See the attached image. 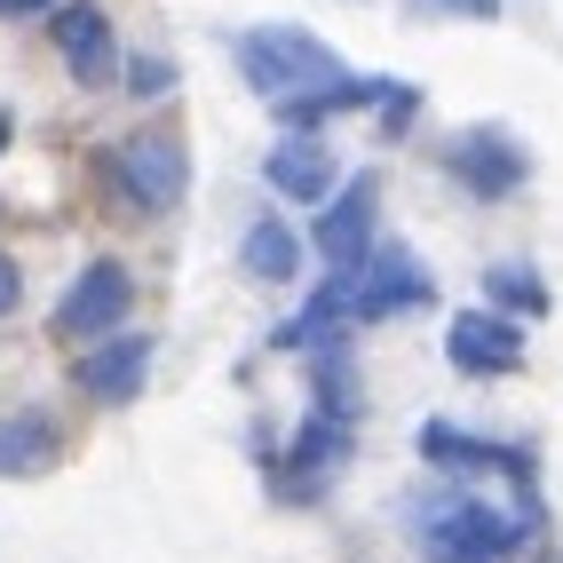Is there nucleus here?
Listing matches in <instances>:
<instances>
[{
	"instance_id": "nucleus-7",
	"label": "nucleus",
	"mask_w": 563,
	"mask_h": 563,
	"mask_svg": "<svg viewBox=\"0 0 563 563\" xmlns=\"http://www.w3.org/2000/svg\"><path fill=\"white\" fill-rule=\"evenodd\" d=\"M444 175H453L468 199H516L523 175H532V152H523L508 128H461L444 143Z\"/></svg>"
},
{
	"instance_id": "nucleus-1",
	"label": "nucleus",
	"mask_w": 563,
	"mask_h": 563,
	"mask_svg": "<svg viewBox=\"0 0 563 563\" xmlns=\"http://www.w3.org/2000/svg\"><path fill=\"white\" fill-rule=\"evenodd\" d=\"M405 310H437V278L397 239H373L357 262L325 271V286L302 302V318L278 325V350H333L342 325H382V318H405Z\"/></svg>"
},
{
	"instance_id": "nucleus-2",
	"label": "nucleus",
	"mask_w": 563,
	"mask_h": 563,
	"mask_svg": "<svg viewBox=\"0 0 563 563\" xmlns=\"http://www.w3.org/2000/svg\"><path fill=\"white\" fill-rule=\"evenodd\" d=\"M532 508H500L476 493H437L412 508V540H421L429 563H516L523 540H532Z\"/></svg>"
},
{
	"instance_id": "nucleus-21",
	"label": "nucleus",
	"mask_w": 563,
	"mask_h": 563,
	"mask_svg": "<svg viewBox=\"0 0 563 563\" xmlns=\"http://www.w3.org/2000/svg\"><path fill=\"white\" fill-rule=\"evenodd\" d=\"M24 9H48V0H0V16H24Z\"/></svg>"
},
{
	"instance_id": "nucleus-8",
	"label": "nucleus",
	"mask_w": 563,
	"mask_h": 563,
	"mask_svg": "<svg viewBox=\"0 0 563 563\" xmlns=\"http://www.w3.org/2000/svg\"><path fill=\"white\" fill-rule=\"evenodd\" d=\"M350 429H357V421L310 412V421L294 429L286 461H278V493H286V500H302V508H310V500H325V493H333V476H342V468H350V453H357Z\"/></svg>"
},
{
	"instance_id": "nucleus-9",
	"label": "nucleus",
	"mask_w": 563,
	"mask_h": 563,
	"mask_svg": "<svg viewBox=\"0 0 563 563\" xmlns=\"http://www.w3.org/2000/svg\"><path fill=\"white\" fill-rule=\"evenodd\" d=\"M444 365L468 373V382L516 373L523 365V318H508V310H453V325H444Z\"/></svg>"
},
{
	"instance_id": "nucleus-17",
	"label": "nucleus",
	"mask_w": 563,
	"mask_h": 563,
	"mask_svg": "<svg viewBox=\"0 0 563 563\" xmlns=\"http://www.w3.org/2000/svg\"><path fill=\"white\" fill-rule=\"evenodd\" d=\"M310 389H318V412H333V421H357V382H350V350H342V342L318 350Z\"/></svg>"
},
{
	"instance_id": "nucleus-14",
	"label": "nucleus",
	"mask_w": 563,
	"mask_h": 563,
	"mask_svg": "<svg viewBox=\"0 0 563 563\" xmlns=\"http://www.w3.org/2000/svg\"><path fill=\"white\" fill-rule=\"evenodd\" d=\"M64 453V429L48 421V412H0V476H48Z\"/></svg>"
},
{
	"instance_id": "nucleus-15",
	"label": "nucleus",
	"mask_w": 563,
	"mask_h": 563,
	"mask_svg": "<svg viewBox=\"0 0 563 563\" xmlns=\"http://www.w3.org/2000/svg\"><path fill=\"white\" fill-rule=\"evenodd\" d=\"M239 262H246V271H254L262 286H294V278H302V239H294L278 214H254V222H246Z\"/></svg>"
},
{
	"instance_id": "nucleus-18",
	"label": "nucleus",
	"mask_w": 563,
	"mask_h": 563,
	"mask_svg": "<svg viewBox=\"0 0 563 563\" xmlns=\"http://www.w3.org/2000/svg\"><path fill=\"white\" fill-rule=\"evenodd\" d=\"M120 71H128L135 96H167V88H175V64H167V56H135V64H120Z\"/></svg>"
},
{
	"instance_id": "nucleus-4",
	"label": "nucleus",
	"mask_w": 563,
	"mask_h": 563,
	"mask_svg": "<svg viewBox=\"0 0 563 563\" xmlns=\"http://www.w3.org/2000/svg\"><path fill=\"white\" fill-rule=\"evenodd\" d=\"M103 175L120 183V199L135 214H167L183 199V175H191V159H183V143L167 128H135L128 143H111L103 152Z\"/></svg>"
},
{
	"instance_id": "nucleus-19",
	"label": "nucleus",
	"mask_w": 563,
	"mask_h": 563,
	"mask_svg": "<svg viewBox=\"0 0 563 563\" xmlns=\"http://www.w3.org/2000/svg\"><path fill=\"white\" fill-rule=\"evenodd\" d=\"M412 16H500V0H405Z\"/></svg>"
},
{
	"instance_id": "nucleus-12",
	"label": "nucleus",
	"mask_w": 563,
	"mask_h": 563,
	"mask_svg": "<svg viewBox=\"0 0 563 563\" xmlns=\"http://www.w3.org/2000/svg\"><path fill=\"white\" fill-rule=\"evenodd\" d=\"M152 357H159L152 333H111V342H88V357L71 365V382L96 405H135L143 382H152Z\"/></svg>"
},
{
	"instance_id": "nucleus-10",
	"label": "nucleus",
	"mask_w": 563,
	"mask_h": 563,
	"mask_svg": "<svg viewBox=\"0 0 563 563\" xmlns=\"http://www.w3.org/2000/svg\"><path fill=\"white\" fill-rule=\"evenodd\" d=\"M373 239H382V175H350V191L318 207L310 254L325 262V271H342V262H357Z\"/></svg>"
},
{
	"instance_id": "nucleus-20",
	"label": "nucleus",
	"mask_w": 563,
	"mask_h": 563,
	"mask_svg": "<svg viewBox=\"0 0 563 563\" xmlns=\"http://www.w3.org/2000/svg\"><path fill=\"white\" fill-rule=\"evenodd\" d=\"M16 302H24V271H16V254L0 246V318H9Z\"/></svg>"
},
{
	"instance_id": "nucleus-11",
	"label": "nucleus",
	"mask_w": 563,
	"mask_h": 563,
	"mask_svg": "<svg viewBox=\"0 0 563 563\" xmlns=\"http://www.w3.org/2000/svg\"><path fill=\"white\" fill-rule=\"evenodd\" d=\"M48 41L64 48V71L80 88H111L120 80V41H111V16L96 0H56L48 9Z\"/></svg>"
},
{
	"instance_id": "nucleus-16",
	"label": "nucleus",
	"mask_w": 563,
	"mask_h": 563,
	"mask_svg": "<svg viewBox=\"0 0 563 563\" xmlns=\"http://www.w3.org/2000/svg\"><path fill=\"white\" fill-rule=\"evenodd\" d=\"M484 310H508V318H540L548 310V286L532 262H493L484 271Z\"/></svg>"
},
{
	"instance_id": "nucleus-22",
	"label": "nucleus",
	"mask_w": 563,
	"mask_h": 563,
	"mask_svg": "<svg viewBox=\"0 0 563 563\" xmlns=\"http://www.w3.org/2000/svg\"><path fill=\"white\" fill-rule=\"evenodd\" d=\"M0 152H9V111H0Z\"/></svg>"
},
{
	"instance_id": "nucleus-3",
	"label": "nucleus",
	"mask_w": 563,
	"mask_h": 563,
	"mask_svg": "<svg viewBox=\"0 0 563 563\" xmlns=\"http://www.w3.org/2000/svg\"><path fill=\"white\" fill-rule=\"evenodd\" d=\"M239 80L262 103H286V96H310L325 80H342V56L302 24H246L239 32Z\"/></svg>"
},
{
	"instance_id": "nucleus-6",
	"label": "nucleus",
	"mask_w": 563,
	"mask_h": 563,
	"mask_svg": "<svg viewBox=\"0 0 563 563\" xmlns=\"http://www.w3.org/2000/svg\"><path fill=\"white\" fill-rule=\"evenodd\" d=\"M128 310H135V278L111 254H96L88 271L64 286L56 333H64V342H111V333H128Z\"/></svg>"
},
{
	"instance_id": "nucleus-5",
	"label": "nucleus",
	"mask_w": 563,
	"mask_h": 563,
	"mask_svg": "<svg viewBox=\"0 0 563 563\" xmlns=\"http://www.w3.org/2000/svg\"><path fill=\"white\" fill-rule=\"evenodd\" d=\"M412 444H421V461L444 468V476H500V484H516V500H532V453H523V444L476 437L461 421H421Z\"/></svg>"
},
{
	"instance_id": "nucleus-13",
	"label": "nucleus",
	"mask_w": 563,
	"mask_h": 563,
	"mask_svg": "<svg viewBox=\"0 0 563 563\" xmlns=\"http://www.w3.org/2000/svg\"><path fill=\"white\" fill-rule=\"evenodd\" d=\"M262 183L294 207H325L333 183H342V159L325 152V135H278L271 159H262Z\"/></svg>"
}]
</instances>
